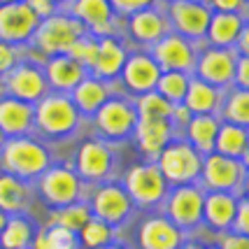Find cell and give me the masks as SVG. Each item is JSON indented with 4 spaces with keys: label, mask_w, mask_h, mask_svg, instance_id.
Returning <instances> with one entry per match:
<instances>
[{
    "label": "cell",
    "mask_w": 249,
    "mask_h": 249,
    "mask_svg": "<svg viewBox=\"0 0 249 249\" xmlns=\"http://www.w3.org/2000/svg\"><path fill=\"white\" fill-rule=\"evenodd\" d=\"M0 165L7 175L28 182V179H37L47 168H52V154L35 138L28 135L10 138L0 149Z\"/></svg>",
    "instance_id": "obj_1"
},
{
    "label": "cell",
    "mask_w": 249,
    "mask_h": 249,
    "mask_svg": "<svg viewBox=\"0 0 249 249\" xmlns=\"http://www.w3.org/2000/svg\"><path fill=\"white\" fill-rule=\"evenodd\" d=\"M79 126V112L65 93H47L33 107V128L47 138H65Z\"/></svg>",
    "instance_id": "obj_2"
},
{
    "label": "cell",
    "mask_w": 249,
    "mask_h": 249,
    "mask_svg": "<svg viewBox=\"0 0 249 249\" xmlns=\"http://www.w3.org/2000/svg\"><path fill=\"white\" fill-rule=\"evenodd\" d=\"M156 168L163 175L168 186L194 184L196 179L200 177L203 156L196 152L186 140H170V144L159 154Z\"/></svg>",
    "instance_id": "obj_3"
},
{
    "label": "cell",
    "mask_w": 249,
    "mask_h": 249,
    "mask_svg": "<svg viewBox=\"0 0 249 249\" xmlns=\"http://www.w3.org/2000/svg\"><path fill=\"white\" fill-rule=\"evenodd\" d=\"M84 26L72 19L70 14H52L49 19H42L37 31L33 35V44L42 52L47 58L68 54V49L75 44L77 37L84 35Z\"/></svg>",
    "instance_id": "obj_4"
},
{
    "label": "cell",
    "mask_w": 249,
    "mask_h": 249,
    "mask_svg": "<svg viewBox=\"0 0 249 249\" xmlns=\"http://www.w3.org/2000/svg\"><path fill=\"white\" fill-rule=\"evenodd\" d=\"M98 133L107 140H126L138 124L135 103L128 98H107V103L93 114Z\"/></svg>",
    "instance_id": "obj_5"
},
{
    "label": "cell",
    "mask_w": 249,
    "mask_h": 249,
    "mask_svg": "<svg viewBox=\"0 0 249 249\" xmlns=\"http://www.w3.org/2000/svg\"><path fill=\"white\" fill-rule=\"evenodd\" d=\"M124 191L128 194L130 203H138L142 207L159 205L163 198L168 196V184L159 173L156 163H140L133 165L126 179H124Z\"/></svg>",
    "instance_id": "obj_6"
},
{
    "label": "cell",
    "mask_w": 249,
    "mask_h": 249,
    "mask_svg": "<svg viewBox=\"0 0 249 249\" xmlns=\"http://www.w3.org/2000/svg\"><path fill=\"white\" fill-rule=\"evenodd\" d=\"M37 179H40L37 186H40L42 200L47 205L56 207V210L75 205L82 198V179L70 168H63V165L47 168Z\"/></svg>",
    "instance_id": "obj_7"
},
{
    "label": "cell",
    "mask_w": 249,
    "mask_h": 249,
    "mask_svg": "<svg viewBox=\"0 0 249 249\" xmlns=\"http://www.w3.org/2000/svg\"><path fill=\"white\" fill-rule=\"evenodd\" d=\"M203 184L210 191H221V194H233L235 189L245 186L247 179V165L235 159H226L221 154H207L203 156V168H200Z\"/></svg>",
    "instance_id": "obj_8"
},
{
    "label": "cell",
    "mask_w": 249,
    "mask_h": 249,
    "mask_svg": "<svg viewBox=\"0 0 249 249\" xmlns=\"http://www.w3.org/2000/svg\"><path fill=\"white\" fill-rule=\"evenodd\" d=\"M210 17H212V10L198 0H175L168 5V23L170 28H175L173 33L189 40L191 44L205 40Z\"/></svg>",
    "instance_id": "obj_9"
},
{
    "label": "cell",
    "mask_w": 249,
    "mask_h": 249,
    "mask_svg": "<svg viewBox=\"0 0 249 249\" xmlns=\"http://www.w3.org/2000/svg\"><path fill=\"white\" fill-rule=\"evenodd\" d=\"M2 82V89L10 98H17L21 103H37L47 96V77H44V70L35 63H17L5 77H0Z\"/></svg>",
    "instance_id": "obj_10"
},
{
    "label": "cell",
    "mask_w": 249,
    "mask_h": 249,
    "mask_svg": "<svg viewBox=\"0 0 249 249\" xmlns=\"http://www.w3.org/2000/svg\"><path fill=\"white\" fill-rule=\"evenodd\" d=\"M149 56L154 58V63L159 65L161 72L189 75L196 68V47L173 31L168 35H163L156 44H152V54Z\"/></svg>",
    "instance_id": "obj_11"
},
{
    "label": "cell",
    "mask_w": 249,
    "mask_h": 249,
    "mask_svg": "<svg viewBox=\"0 0 249 249\" xmlns=\"http://www.w3.org/2000/svg\"><path fill=\"white\" fill-rule=\"evenodd\" d=\"M203 200L205 194L203 189L196 184L175 186L170 196H168V219L173 221L179 231L184 228H194L203 221Z\"/></svg>",
    "instance_id": "obj_12"
},
{
    "label": "cell",
    "mask_w": 249,
    "mask_h": 249,
    "mask_svg": "<svg viewBox=\"0 0 249 249\" xmlns=\"http://www.w3.org/2000/svg\"><path fill=\"white\" fill-rule=\"evenodd\" d=\"M114 165L112 149L105 140H87L75 156V175L89 184H98L107 179Z\"/></svg>",
    "instance_id": "obj_13"
},
{
    "label": "cell",
    "mask_w": 249,
    "mask_h": 249,
    "mask_svg": "<svg viewBox=\"0 0 249 249\" xmlns=\"http://www.w3.org/2000/svg\"><path fill=\"white\" fill-rule=\"evenodd\" d=\"M235 61L238 54L235 49H217V47H207L200 56H196V68L198 79H203L205 84L224 91L233 84V72H235Z\"/></svg>",
    "instance_id": "obj_14"
},
{
    "label": "cell",
    "mask_w": 249,
    "mask_h": 249,
    "mask_svg": "<svg viewBox=\"0 0 249 249\" xmlns=\"http://www.w3.org/2000/svg\"><path fill=\"white\" fill-rule=\"evenodd\" d=\"M130 210H133V203H130L128 194L124 191V186H119V184L98 186L96 191H93V196H91V205H89L91 217L100 219L109 228L119 226L121 221H126Z\"/></svg>",
    "instance_id": "obj_15"
},
{
    "label": "cell",
    "mask_w": 249,
    "mask_h": 249,
    "mask_svg": "<svg viewBox=\"0 0 249 249\" xmlns=\"http://www.w3.org/2000/svg\"><path fill=\"white\" fill-rule=\"evenodd\" d=\"M40 26V19L31 12L26 2L0 5V40L7 44H23L33 40Z\"/></svg>",
    "instance_id": "obj_16"
},
{
    "label": "cell",
    "mask_w": 249,
    "mask_h": 249,
    "mask_svg": "<svg viewBox=\"0 0 249 249\" xmlns=\"http://www.w3.org/2000/svg\"><path fill=\"white\" fill-rule=\"evenodd\" d=\"M119 77H124V87L128 91H133L135 96H144L156 91L161 70L149 54H130L126 56V63L121 68Z\"/></svg>",
    "instance_id": "obj_17"
},
{
    "label": "cell",
    "mask_w": 249,
    "mask_h": 249,
    "mask_svg": "<svg viewBox=\"0 0 249 249\" xmlns=\"http://www.w3.org/2000/svg\"><path fill=\"white\" fill-rule=\"evenodd\" d=\"M173 133H175V128L168 119H142V117H138L133 138L138 140L140 152L152 163L154 159H159V154L170 144Z\"/></svg>",
    "instance_id": "obj_18"
},
{
    "label": "cell",
    "mask_w": 249,
    "mask_h": 249,
    "mask_svg": "<svg viewBox=\"0 0 249 249\" xmlns=\"http://www.w3.org/2000/svg\"><path fill=\"white\" fill-rule=\"evenodd\" d=\"M70 17L77 19L84 28H91L93 35L107 37L112 35V19L114 12L107 0H72L70 2Z\"/></svg>",
    "instance_id": "obj_19"
},
{
    "label": "cell",
    "mask_w": 249,
    "mask_h": 249,
    "mask_svg": "<svg viewBox=\"0 0 249 249\" xmlns=\"http://www.w3.org/2000/svg\"><path fill=\"white\" fill-rule=\"evenodd\" d=\"M140 249H177L182 245V231L168 217H149L138 233Z\"/></svg>",
    "instance_id": "obj_20"
},
{
    "label": "cell",
    "mask_w": 249,
    "mask_h": 249,
    "mask_svg": "<svg viewBox=\"0 0 249 249\" xmlns=\"http://www.w3.org/2000/svg\"><path fill=\"white\" fill-rule=\"evenodd\" d=\"M128 33L133 35L135 42L156 44L163 35L170 33V23L163 12H159L156 7H147L128 17Z\"/></svg>",
    "instance_id": "obj_21"
},
{
    "label": "cell",
    "mask_w": 249,
    "mask_h": 249,
    "mask_svg": "<svg viewBox=\"0 0 249 249\" xmlns=\"http://www.w3.org/2000/svg\"><path fill=\"white\" fill-rule=\"evenodd\" d=\"M247 28V17L245 14H224V12H212L210 23H207L205 40L217 49H233L238 42L240 33Z\"/></svg>",
    "instance_id": "obj_22"
},
{
    "label": "cell",
    "mask_w": 249,
    "mask_h": 249,
    "mask_svg": "<svg viewBox=\"0 0 249 249\" xmlns=\"http://www.w3.org/2000/svg\"><path fill=\"white\" fill-rule=\"evenodd\" d=\"M44 77H47V84L52 89H56V93H65V96H68V93L89 75L77 61H72L68 54H63V56L47 58Z\"/></svg>",
    "instance_id": "obj_23"
},
{
    "label": "cell",
    "mask_w": 249,
    "mask_h": 249,
    "mask_svg": "<svg viewBox=\"0 0 249 249\" xmlns=\"http://www.w3.org/2000/svg\"><path fill=\"white\" fill-rule=\"evenodd\" d=\"M33 130V105L17 98H0V133L7 138H21Z\"/></svg>",
    "instance_id": "obj_24"
},
{
    "label": "cell",
    "mask_w": 249,
    "mask_h": 249,
    "mask_svg": "<svg viewBox=\"0 0 249 249\" xmlns=\"http://www.w3.org/2000/svg\"><path fill=\"white\" fill-rule=\"evenodd\" d=\"M126 63V49L124 44L114 37V35H107V37H98V58L96 65H93V75L100 82H112L121 75V68Z\"/></svg>",
    "instance_id": "obj_25"
},
{
    "label": "cell",
    "mask_w": 249,
    "mask_h": 249,
    "mask_svg": "<svg viewBox=\"0 0 249 249\" xmlns=\"http://www.w3.org/2000/svg\"><path fill=\"white\" fill-rule=\"evenodd\" d=\"M238 210V198L233 194H221V191H210L203 200V219L212 231H226L233 224Z\"/></svg>",
    "instance_id": "obj_26"
},
{
    "label": "cell",
    "mask_w": 249,
    "mask_h": 249,
    "mask_svg": "<svg viewBox=\"0 0 249 249\" xmlns=\"http://www.w3.org/2000/svg\"><path fill=\"white\" fill-rule=\"evenodd\" d=\"M68 96H70L79 114H96L98 109L107 103L109 87L107 82H100L96 77H84Z\"/></svg>",
    "instance_id": "obj_27"
},
{
    "label": "cell",
    "mask_w": 249,
    "mask_h": 249,
    "mask_svg": "<svg viewBox=\"0 0 249 249\" xmlns=\"http://www.w3.org/2000/svg\"><path fill=\"white\" fill-rule=\"evenodd\" d=\"M221 98H224V93H221L219 89L210 87L203 79L194 77V79H189L186 96H184V100H182V105H184L194 117L196 114H214L219 109V105H221Z\"/></svg>",
    "instance_id": "obj_28"
},
{
    "label": "cell",
    "mask_w": 249,
    "mask_h": 249,
    "mask_svg": "<svg viewBox=\"0 0 249 249\" xmlns=\"http://www.w3.org/2000/svg\"><path fill=\"white\" fill-rule=\"evenodd\" d=\"M221 121L214 114H196L191 117V121L186 124V138L189 144L194 147L196 152L200 154H212L214 152V140H217V130Z\"/></svg>",
    "instance_id": "obj_29"
},
{
    "label": "cell",
    "mask_w": 249,
    "mask_h": 249,
    "mask_svg": "<svg viewBox=\"0 0 249 249\" xmlns=\"http://www.w3.org/2000/svg\"><path fill=\"white\" fill-rule=\"evenodd\" d=\"M214 154L242 161L247 165V128L233 126V124H219L217 140H214Z\"/></svg>",
    "instance_id": "obj_30"
},
{
    "label": "cell",
    "mask_w": 249,
    "mask_h": 249,
    "mask_svg": "<svg viewBox=\"0 0 249 249\" xmlns=\"http://www.w3.org/2000/svg\"><path fill=\"white\" fill-rule=\"evenodd\" d=\"M33 238H35V228L31 219L21 214H12L5 221V228L0 233V247L2 249H31Z\"/></svg>",
    "instance_id": "obj_31"
},
{
    "label": "cell",
    "mask_w": 249,
    "mask_h": 249,
    "mask_svg": "<svg viewBox=\"0 0 249 249\" xmlns=\"http://www.w3.org/2000/svg\"><path fill=\"white\" fill-rule=\"evenodd\" d=\"M28 203V186L26 182L2 173L0 175V212L19 214Z\"/></svg>",
    "instance_id": "obj_32"
},
{
    "label": "cell",
    "mask_w": 249,
    "mask_h": 249,
    "mask_svg": "<svg viewBox=\"0 0 249 249\" xmlns=\"http://www.w3.org/2000/svg\"><path fill=\"white\" fill-rule=\"evenodd\" d=\"M221 117H224V124H233V126H242L247 128L249 121V93L245 89H235L228 91L226 98H221Z\"/></svg>",
    "instance_id": "obj_33"
},
{
    "label": "cell",
    "mask_w": 249,
    "mask_h": 249,
    "mask_svg": "<svg viewBox=\"0 0 249 249\" xmlns=\"http://www.w3.org/2000/svg\"><path fill=\"white\" fill-rule=\"evenodd\" d=\"M186 87H189V75L182 72H161L159 82H156V93L165 98L170 105H179L186 96Z\"/></svg>",
    "instance_id": "obj_34"
},
{
    "label": "cell",
    "mask_w": 249,
    "mask_h": 249,
    "mask_svg": "<svg viewBox=\"0 0 249 249\" xmlns=\"http://www.w3.org/2000/svg\"><path fill=\"white\" fill-rule=\"evenodd\" d=\"M135 109H138V117H142V119H168L170 121L173 105H170L165 98L159 96L156 91H152V93L138 96Z\"/></svg>",
    "instance_id": "obj_35"
},
{
    "label": "cell",
    "mask_w": 249,
    "mask_h": 249,
    "mask_svg": "<svg viewBox=\"0 0 249 249\" xmlns=\"http://www.w3.org/2000/svg\"><path fill=\"white\" fill-rule=\"evenodd\" d=\"M91 219V212H89V205L84 203H75V205L61 207L54 212V226H61L65 231H72V233H79L82 226Z\"/></svg>",
    "instance_id": "obj_36"
},
{
    "label": "cell",
    "mask_w": 249,
    "mask_h": 249,
    "mask_svg": "<svg viewBox=\"0 0 249 249\" xmlns=\"http://www.w3.org/2000/svg\"><path fill=\"white\" fill-rule=\"evenodd\" d=\"M77 240H79L87 249H100V247H105V245L112 242V228H109L107 224H103L100 219L91 217L87 224L82 226Z\"/></svg>",
    "instance_id": "obj_37"
},
{
    "label": "cell",
    "mask_w": 249,
    "mask_h": 249,
    "mask_svg": "<svg viewBox=\"0 0 249 249\" xmlns=\"http://www.w3.org/2000/svg\"><path fill=\"white\" fill-rule=\"evenodd\" d=\"M68 56L77 61V63L82 65L84 70H93V65H96V58H98V37L93 35H82V37H77L75 44L68 49Z\"/></svg>",
    "instance_id": "obj_38"
},
{
    "label": "cell",
    "mask_w": 249,
    "mask_h": 249,
    "mask_svg": "<svg viewBox=\"0 0 249 249\" xmlns=\"http://www.w3.org/2000/svg\"><path fill=\"white\" fill-rule=\"evenodd\" d=\"M44 231V240H47V249H79V240L77 233L72 231H65L61 226H52L42 228Z\"/></svg>",
    "instance_id": "obj_39"
},
{
    "label": "cell",
    "mask_w": 249,
    "mask_h": 249,
    "mask_svg": "<svg viewBox=\"0 0 249 249\" xmlns=\"http://www.w3.org/2000/svg\"><path fill=\"white\" fill-rule=\"evenodd\" d=\"M107 2L114 14H124V17H130L135 12L147 10V7L156 5V0H107Z\"/></svg>",
    "instance_id": "obj_40"
},
{
    "label": "cell",
    "mask_w": 249,
    "mask_h": 249,
    "mask_svg": "<svg viewBox=\"0 0 249 249\" xmlns=\"http://www.w3.org/2000/svg\"><path fill=\"white\" fill-rule=\"evenodd\" d=\"M233 233L235 235H245L247 238V231H249V205H247V198L242 196L238 198V210H235V217H233Z\"/></svg>",
    "instance_id": "obj_41"
},
{
    "label": "cell",
    "mask_w": 249,
    "mask_h": 249,
    "mask_svg": "<svg viewBox=\"0 0 249 249\" xmlns=\"http://www.w3.org/2000/svg\"><path fill=\"white\" fill-rule=\"evenodd\" d=\"M19 63V54H17V47L7 44L0 40V77H5L14 65Z\"/></svg>",
    "instance_id": "obj_42"
},
{
    "label": "cell",
    "mask_w": 249,
    "mask_h": 249,
    "mask_svg": "<svg viewBox=\"0 0 249 249\" xmlns=\"http://www.w3.org/2000/svg\"><path fill=\"white\" fill-rule=\"evenodd\" d=\"M210 10L224 14H247V0H210Z\"/></svg>",
    "instance_id": "obj_43"
},
{
    "label": "cell",
    "mask_w": 249,
    "mask_h": 249,
    "mask_svg": "<svg viewBox=\"0 0 249 249\" xmlns=\"http://www.w3.org/2000/svg\"><path fill=\"white\" fill-rule=\"evenodd\" d=\"M233 84H238L235 89H245L249 87V58L247 56H238L235 61V72H233Z\"/></svg>",
    "instance_id": "obj_44"
},
{
    "label": "cell",
    "mask_w": 249,
    "mask_h": 249,
    "mask_svg": "<svg viewBox=\"0 0 249 249\" xmlns=\"http://www.w3.org/2000/svg\"><path fill=\"white\" fill-rule=\"evenodd\" d=\"M28 7H31V12L42 21V19H49L52 14H54V2H49V0H23Z\"/></svg>",
    "instance_id": "obj_45"
},
{
    "label": "cell",
    "mask_w": 249,
    "mask_h": 249,
    "mask_svg": "<svg viewBox=\"0 0 249 249\" xmlns=\"http://www.w3.org/2000/svg\"><path fill=\"white\" fill-rule=\"evenodd\" d=\"M219 249H249V240L245 235H235V233H231L224 238L221 242V247Z\"/></svg>",
    "instance_id": "obj_46"
},
{
    "label": "cell",
    "mask_w": 249,
    "mask_h": 249,
    "mask_svg": "<svg viewBox=\"0 0 249 249\" xmlns=\"http://www.w3.org/2000/svg\"><path fill=\"white\" fill-rule=\"evenodd\" d=\"M5 221H7V214L0 212V233H2V228H5Z\"/></svg>",
    "instance_id": "obj_47"
},
{
    "label": "cell",
    "mask_w": 249,
    "mask_h": 249,
    "mask_svg": "<svg viewBox=\"0 0 249 249\" xmlns=\"http://www.w3.org/2000/svg\"><path fill=\"white\" fill-rule=\"evenodd\" d=\"M100 249H124V247H119V245H112V242H109V245H105V247H100Z\"/></svg>",
    "instance_id": "obj_48"
},
{
    "label": "cell",
    "mask_w": 249,
    "mask_h": 249,
    "mask_svg": "<svg viewBox=\"0 0 249 249\" xmlns=\"http://www.w3.org/2000/svg\"><path fill=\"white\" fill-rule=\"evenodd\" d=\"M177 249H200V247H196V245H179Z\"/></svg>",
    "instance_id": "obj_49"
},
{
    "label": "cell",
    "mask_w": 249,
    "mask_h": 249,
    "mask_svg": "<svg viewBox=\"0 0 249 249\" xmlns=\"http://www.w3.org/2000/svg\"><path fill=\"white\" fill-rule=\"evenodd\" d=\"M49 2H54V7H56V5H63V2H72V0H49Z\"/></svg>",
    "instance_id": "obj_50"
},
{
    "label": "cell",
    "mask_w": 249,
    "mask_h": 249,
    "mask_svg": "<svg viewBox=\"0 0 249 249\" xmlns=\"http://www.w3.org/2000/svg\"><path fill=\"white\" fill-rule=\"evenodd\" d=\"M10 2H21V0H0V5H10Z\"/></svg>",
    "instance_id": "obj_51"
},
{
    "label": "cell",
    "mask_w": 249,
    "mask_h": 249,
    "mask_svg": "<svg viewBox=\"0 0 249 249\" xmlns=\"http://www.w3.org/2000/svg\"><path fill=\"white\" fill-rule=\"evenodd\" d=\"M5 140H7V138H5V135L0 133V149H2V144H5Z\"/></svg>",
    "instance_id": "obj_52"
},
{
    "label": "cell",
    "mask_w": 249,
    "mask_h": 249,
    "mask_svg": "<svg viewBox=\"0 0 249 249\" xmlns=\"http://www.w3.org/2000/svg\"><path fill=\"white\" fill-rule=\"evenodd\" d=\"M0 91H2V82H0Z\"/></svg>",
    "instance_id": "obj_53"
},
{
    "label": "cell",
    "mask_w": 249,
    "mask_h": 249,
    "mask_svg": "<svg viewBox=\"0 0 249 249\" xmlns=\"http://www.w3.org/2000/svg\"><path fill=\"white\" fill-rule=\"evenodd\" d=\"M168 2H175V0H168Z\"/></svg>",
    "instance_id": "obj_54"
},
{
    "label": "cell",
    "mask_w": 249,
    "mask_h": 249,
    "mask_svg": "<svg viewBox=\"0 0 249 249\" xmlns=\"http://www.w3.org/2000/svg\"><path fill=\"white\" fill-rule=\"evenodd\" d=\"M0 249H2V247H0Z\"/></svg>",
    "instance_id": "obj_55"
}]
</instances>
